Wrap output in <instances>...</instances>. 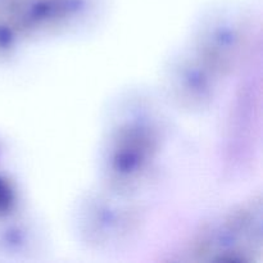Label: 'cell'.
I'll list each match as a JSON object with an SVG mask.
<instances>
[{
	"mask_svg": "<svg viewBox=\"0 0 263 263\" xmlns=\"http://www.w3.org/2000/svg\"><path fill=\"white\" fill-rule=\"evenodd\" d=\"M13 200V193L4 181H0V211L8 210Z\"/></svg>",
	"mask_w": 263,
	"mask_h": 263,
	"instance_id": "1",
	"label": "cell"
}]
</instances>
